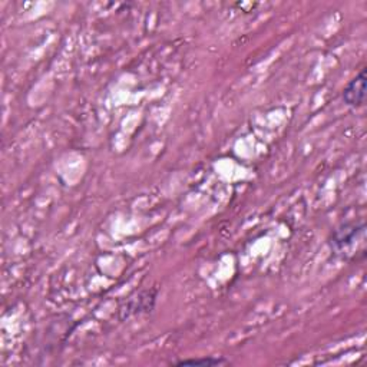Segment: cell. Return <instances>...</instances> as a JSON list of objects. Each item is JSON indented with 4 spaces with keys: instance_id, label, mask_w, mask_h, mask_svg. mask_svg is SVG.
I'll return each instance as SVG.
<instances>
[{
    "instance_id": "cell-2",
    "label": "cell",
    "mask_w": 367,
    "mask_h": 367,
    "mask_svg": "<svg viewBox=\"0 0 367 367\" xmlns=\"http://www.w3.org/2000/svg\"><path fill=\"white\" fill-rule=\"evenodd\" d=\"M366 89H367V78L366 69H361L354 79L343 91V99L348 106L358 108L366 100Z\"/></svg>"
},
{
    "instance_id": "cell-1",
    "label": "cell",
    "mask_w": 367,
    "mask_h": 367,
    "mask_svg": "<svg viewBox=\"0 0 367 367\" xmlns=\"http://www.w3.org/2000/svg\"><path fill=\"white\" fill-rule=\"evenodd\" d=\"M364 241H366V225L364 221L344 224L336 229L333 239H331V249L343 256H350L357 253L364 254Z\"/></svg>"
},
{
    "instance_id": "cell-3",
    "label": "cell",
    "mask_w": 367,
    "mask_h": 367,
    "mask_svg": "<svg viewBox=\"0 0 367 367\" xmlns=\"http://www.w3.org/2000/svg\"><path fill=\"white\" fill-rule=\"evenodd\" d=\"M224 363L222 358H217V357H207V358H191V360H181L177 364L178 366H198V364H204V366H214V364H221Z\"/></svg>"
}]
</instances>
